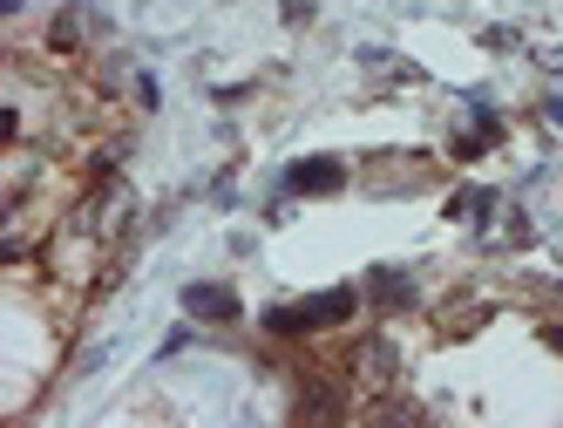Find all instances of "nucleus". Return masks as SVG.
I'll return each mask as SVG.
<instances>
[{
    "label": "nucleus",
    "instance_id": "nucleus-1",
    "mask_svg": "<svg viewBox=\"0 0 563 428\" xmlns=\"http://www.w3.org/2000/svg\"><path fill=\"white\" fill-rule=\"evenodd\" d=\"M353 306H360V293H353V286H333V293H312V299H299V306H272V314H265V333L299 340V333H319V327H340Z\"/></svg>",
    "mask_w": 563,
    "mask_h": 428
},
{
    "label": "nucleus",
    "instance_id": "nucleus-2",
    "mask_svg": "<svg viewBox=\"0 0 563 428\" xmlns=\"http://www.w3.org/2000/svg\"><path fill=\"white\" fill-rule=\"evenodd\" d=\"M184 314H197V320H238V293L197 279V286H184Z\"/></svg>",
    "mask_w": 563,
    "mask_h": 428
},
{
    "label": "nucleus",
    "instance_id": "nucleus-3",
    "mask_svg": "<svg viewBox=\"0 0 563 428\" xmlns=\"http://www.w3.org/2000/svg\"><path fill=\"white\" fill-rule=\"evenodd\" d=\"M340 184H346L340 157H306V164L286 171V190H306V198H312V190H340Z\"/></svg>",
    "mask_w": 563,
    "mask_h": 428
},
{
    "label": "nucleus",
    "instance_id": "nucleus-4",
    "mask_svg": "<svg viewBox=\"0 0 563 428\" xmlns=\"http://www.w3.org/2000/svg\"><path fill=\"white\" fill-rule=\"evenodd\" d=\"M312 395L299 402V421H319V415H340V395H333V381H306Z\"/></svg>",
    "mask_w": 563,
    "mask_h": 428
},
{
    "label": "nucleus",
    "instance_id": "nucleus-5",
    "mask_svg": "<svg viewBox=\"0 0 563 428\" xmlns=\"http://www.w3.org/2000/svg\"><path fill=\"white\" fill-rule=\"evenodd\" d=\"M367 293H374L380 306H408V299H415V286L400 279V272H374V286H367Z\"/></svg>",
    "mask_w": 563,
    "mask_h": 428
},
{
    "label": "nucleus",
    "instance_id": "nucleus-6",
    "mask_svg": "<svg viewBox=\"0 0 563 428\" xmlns=\"http://www.w3.org/2000/svg\"><path fill=\"white\" fill-rule=\"evenodd\" d=\"M82 34H89V14H62V21H55V48H75Z\"/></svg>",
    "mask_w": 563,
    "mask_h": 428
},
{
    "label": "nucleus",
    "instance_id": "nucleus-7",
    "mask_svg": "<svg viewBox=\"0 0 563 428\" xmlns=\"http://www.w3.org/2000/svg\"><path fill=\"white\" fill-rule=\"evenodd\" d=\"M278 14H286L292 28H306V21H312V0H278Z\"/></svg>",
    "mask_w": 563,
    "mask_h": 428
}]
</instances>
